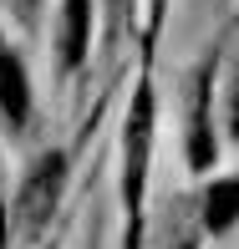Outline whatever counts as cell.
I'll return each mask as SVG.
<instances>
[{
    "label": "cell",
    "instance_id": "obj_1",
    "mask_svg": "<svg viewBox=\"0 0 239 249\" xmlns=\"http://www.w3.org/2000/svg\"><path fill=\"white\" fill-rule=\"evenodd\" d=\"M61 188H66V153H41L36 163L26 168L16 188V203H10V219H16V239H36L41 229L51 224L56 203H61Z\"/></svg>",
    "mask_w": 239,
    "mask_h": 249
},
{
    "label": "cell",
    "instance_id": "obj_2",
    "mask_svg": "<svg viewBox=\"0 0 239 249\" xmlns=\"http://www.w3.org/2000/svg\"><path fill=\"white\" fill-rule=\"evenodd\" d=\"M147 153H153V92L138 87L128 112V173H122V203H128V249H138L143 188H147Z\"/></svg>",
    "mask_w": 239,
    "mask_h": 249
},
{
    "label": "cell",
    "instance_id": "obj_3",
    "mask_svg": "<svg viewBox=\"0 0 239 249\" xmlns=\"http://www.w3.org/2000/svg\"><path fill=\"white\" fill-rule=\"evenodd\" d=\"M0 117L10 132H26L31 122V82H26V61L0 41Z\"/></svg>",
    "mask_w": 239,
    "mask_h": 249
},
{
    "label": "cell",
    "instance_id": "obj_4",
    "mask_svg": "<svg viewBox=\"0 0 239 249\" xmlns=\"http://www.w3.org/2000/svg\"><path fill=\"white\" fill-rule=\"evenodd\" d=\"M92 41V0H61V26H56V66L76 71L87 61Z\"/></svg>",
    "mask_w": 239,
    "mask_h": 249
},
{
    "label": "cell",
    "instance_id": "obj_5",
    "mask_svg": "<svg viewBox=\"0 0 239 249\" xmlns=\"http://www.w3.org/2000/svg\"><path fill=\"white\" fill-rule=\"evenodd\" d=\"M239 224V178H219L203 194V229L209 234H229Z\"/></svg>",
    "mask_w": 239,
    "mask_h": 249
},
{
    "label": "cell",
    "instance_id": "obj_6",
    "mask_svg": "<svg viewBox=\"0 0 239 249\" xmlns=\"http://www.w3.org/2000/svg\"><path fill=\"white\" fill-rule=\"evenodd\" d=\"M188 163L209 168L214 163V127H209V87L199 76V92H193V112H188Z\"/></svg>",
    "mask_w": 239,
    "mask_h": 249
},
{
    "label": "cell",
    "instance_id": "obj_7",
    "mask_svg": "<svg viewBox=\"0 0 239 249\" xmlns=\"http://www.w3.org/2000/svg\"><path fill=\"white\" fill-rule=\"evenodd\" d=\"M229 138L239 142V66H234V82H229Z\"/></svg>",
    "mask_w": 239,
    "mask_h": 249
},
{
    "label": "cell",
    "instance_id": "obj_8",
    "mask_svg": "<svg viewBox=\"0 0 239 249\" xmlns=\"http://www.w3.org/2000/svg\"><path fill=\"white\" fill-rule=\"evenodd\" d=\"M10 229H16V219H10L5 198H0V249H10Z\"/></svg>",
    "mask_w": 239,
    "mask_h": 249
},
{
    "label": "cell",
    "instance_id": "obj_9",
    "mask_svg": "<svg viewBox=\"0 0 239 249\" xmlns=\"http://www.w3.org/2000/svg\"><path fill=\"white\" fill-rule=\"evenodd\" d=\"M20 10H26V16H36V0H20Z\"/></svg>",
    "mask_w": 239,
    "mask_h": 249
},
{
    "label": "cell",
    "instance_id": "obj_10",
    "mask_svg": "<svg viewBox=\"0 0 239 249\" xmlns=\"http://www.w3.org/2000/svg\"><path fill=\"white\" fill-rule=\"evenodd\" d=\"M153 5H158V10H163V0H153Z\"/></svg>",
    "mask_w": 239,
    "mask_h": 249
}]
</instances>
